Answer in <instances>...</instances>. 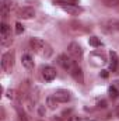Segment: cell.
<instances>
[{
  "label": "cell",
  "instance_id": "obj_1",
  "mask_svg": "<svg viewBox=\"0 0 119 121\" xmlns=\"http://www.w3.org/2000/svg\"><path fill=\"white\" fill-rule=\"evenodd\" d=\"M30 45H31V48L34 49V52L38 54L42 58H49L53 54L52 47L48 42H45L44 39H41V38H31Z\"/></svg>",
  "mask_w": 119,
  "mask_h": 121
},
{
  "label": "cell",
  "instance_id": "obj_2",
  "mask_svg": "<svg viewBox=\"0 0 119 121\" xmlns=\"http://www.w3.org/2000/svg\"><path fill=\"white\" fill-rule=\"evenodd\" d=\"M14 66V52L13 51H8L6 54H3L1 56V68L4 72H11Z\"/></svg>",
  "mask_w": 119,
  "mask_h": 121
},
{
  "label": "cell",
  "instance_id": "obj_3",
  "mask_svg": "<svg viewBox=\"0 0 119 121\" xmlns=\"http://www.w3.org/2000/svg\"><path fill=\"white\" fill-rule=\"evenodd\" d=\"M0 37H1V45L3 47H7V45H10L11 44V41H13V38H11V28L6 24V23H1V26H0Z\"/></svg>",
  "mask_w": 119,
  "mask_h": 121
},
{
  "label": "cell",
  "instance_id": "obj_4",
  "mask_svg": "<svg viewBox=\"0 0 119 121\" xmlns=\"http://www.w3.org/2000/svg\"><path fill=\"white\" fill-rule=\"evenodd\" d=\"M58 62H59V65L63 68V69H66L67 72H70L77 63H76V59H73V58H70V56H67L66 54H63V55H59V58H58Z\"/></svg>",
  "mask_w": 119,
  "mask_h": 121
},
{
  "label": "cell",
  "instance_id": "obj_5",
  "mask_svg": "<svg viewBox=\"0 0 119 121\" xmlns=\"http://www.w3.org/2000/svg\"><path fill=\"white\" fill-rule=\"evenodd\" d=\"M16 7H17L16 0H3V3H1V16H3V18H6Z\"/></svg>",
  "mask_w": 119,
  "mask_h": 121
},
{
  "label": "cell",
  "instance_id": "obj_6",
  "mask_svg": "<svg viewBox=\"0 0 119 121\" xmlns=\"http://www.w3.org/2000/svg\"><path fill=\"white\" fill-rule=\"evenodd\" d=\"M67 51H69V54L73 59H81V56H83V48L77 42H71L69 45Z\"/></svg>",
  "mask_w": 119,
  "mask_h": 121
},
{
  "label": "cell",
  "instance_id": "obj_7",
  "mask_svg": "<svg viewBox=\"0 0 119 121\" xmlns=\"http://www.w3.org/2000/svg\"><path fill=\"white\" fill-rule=\"evenodd\" d=\"M60 6H62V9H63L66 13H69V14H71V16H79V14H81V13H83V9H81L79 4H69V3H62Z\"/></svg>",
  "mask_w": 119,
  "mask_h": 121
},
{
  "label": "cell",
  "instance_id": "obj_8",
  "mask_svg": "<svg viewBox=\"0 0 119 121\" xmlns=\"http://www.w3.org/2000/svg\"><path fill=\"white\" fill-rule=\"evenodd\" d=\"M34 16H35L34 9H32V7H28V6H25V7H20V9L17 10V17H18V18L28 20V18H32Z\"/></svg>",
  "mask_w": 119,
  "mask_h": 121
},
{
  "label": "cell",
  "instance_id": "obj_9",
  "mask_svg": "<svg viewBox=\"0 0 119 121\" xmlns=\"http://www.w3.org/2000/svg\"><path fill=\"white\" fill-rule=\"evenodd\" d=\"M41 70H42L44 79L48 80V82H51V80H53V79L56 78V69H55L53 66H42Z\"/></svg>",
  "mask_w": 119,
  "mask_h": 121
},
{
  "label": "cell",
  "instance_id": "obj_10",
  "mask_svg": "<svg viewBox=\"0 0 119 121\" xmlns=\"http://www.w3.org/2000/svg\"><path fill=\"white\" fill-rule=\"evenodd\" d=\"M70 75H71V78L77 82V83H80V85H83L84 83V75H83V70H81V68L79 66V65H76L70 72H69Z\"/></svg>",
  "mask_w": 119,
  "mask_h": 121
},
{
  "label": "cell",
  "instance_id": "obj_11",
  "mask_svg": "<svg viewBox=\"0 0 119 121\" xmlns=\"http://www.w3.org/2000/svg\"><path fill=\"white\" fill-rule=\"evenodd\" d=\"M53 97L59 101V103H67L70 99H71V96H70V93L67 90H63V89H59V90L55 91V94H53Z\"/></svg>",
  "mask_w": 119,
  "mask_h": 121
},
{
  "label": "cell",
  "instance_id": "obj_12",
  "mask_svg": "<svg viewBox=\"0 0 119 121\" xmlns=\"http://www.w3.org/2000/svg\"><path fill=\"white\" fill-rule=\"evenodd\" d=\"M21 62H23V66L25 68V69H28V70H32L34 69V59H32V56H31L30 54H24L23 55V58H21Z\"/></svg>",
  "mask_w": 119,
  "mask_h": 121
},
{
  "label": "cell",
  "instance_id": "obj_13",
  "mask_svg": "<svg viewBox=\"0 0 119 121\" xmlns=\"http://www.w3.org/2000/svg\"><path fill=\"white\" fill-rule=\"evenodd\" d=\"M118 63H119V59H118L116 52L111 51V52H109V68H111L112 72H115V70L118 69Z\"/></svg>",
  "mask_w": 119,
  "mask_h": 121
},
{
  "label": "cell",
  "instance_id": "obj_14",
  "mask_svg": "<svg viewBox=\"0 0 119 121\" xmlns=\"http://www.w3.org/2000/svg\"><path fill=\"white\" fill-rule=\"evenodd\" d=\"M58 103H59V101H58L53 96H51V97H48V99H46V104H48V107H49L51 110H55V108H56V106H58Z\"/></svg>",
  "mask_w": 119,
  "mask_h": 121
},
{
  "label": "cell",
  "instance_id": "obj_15",
  "mask_svg": "<svg viewBox=\"0 0 119 121\" xmlns=\"http://www.w3.org/2000/svg\"><path fill=\"white\" fill-rule=\"evenodd\" d=\"M88 44L91 45V47H94V48H97V47H101V41H99L97 37H90Z\"/></svg>",
  "mask_w": 119,
  "mask_h": 121
},
{
  "label": "cell",
  "instance_id": "obj_16",
  "mask_svg": "<svg viewBox=\"0 0 119 121\" xmlns=\"http://www.w3.org/2000/svg\"><path fill=\"white\" fill-rule=\"evenodd\" d=\"M108 94H109V97H112V99H116L119 96V91L114 87V86H109V89H108Z\"/></svg>",
  "mask_w": 119,
  "mask_h": 121
},
{
  "label": "cell",
  "instance_id": "obj_17",
  "mask_svg": "<svg viewBox=\"0 0 119 121\" xmlns=\"http://www.w3.org/2000/svg\"><path fill=\"white\" fill-rule=\"evenodd\" d=\"M17 111H18V118H20V121H28V117H27V114L24 113V110L21 111V108L17 107Z\"/></svg>",
  "mask_w": 119,
  "mask_h": 121
},
{
  "label": "cell",
  "instance_id": "obj_18",
  "mask_svg": "<svg viewBox=\"0 0 119 121\" xmlns=\"http://www.w3.org/2000/svg\"><path fill=\"white\" fill-rule=\"evenodd\" d=\"M108 7H115V6H118L119 4V0H102Z\"/></svg>",
  "mask_w": 119,
  "mask_h": 121
},
{
  "label": "cell",
  "instance_id": "obj_19",
  "mask_svg": "<svg viewBox=\"0 0 119 121\" xmlns=\"http://www.w3.org/2000/svg\"><path fill=\"white\" fill-rule=\"evenodd\" d=\"M23 31H24V27H23L20 23H17V24H16V34H21Z\"/></svg>",
  "mask_w": 119,
  "mask_h": 121
},
{
  "label": "cell",
  "instance_id": "obj_20",
  "mask_svg": "<svg viewBox=\"0 0 119 121\" xmlns=\"http://www.w3.org/2000/svg\"><path fill=\"white\" fill-rule=\"evenodd\" d=\"M7 97H8V99H14V97H16V91L14 90H7Z\"/></svg>",
  "mask_w": 119,
  "mask_h": 121
},
{
  "label": "cell",
  "instance_id": "obj_21",
  "mask_svg": "<svg viewBox=\"0 0 119 121\" xmlns=\"http://www.w3.org/2000/svg\"><path fill=\"white\" fill-rule=\"evenodd\" d=\"M98 107H101V108H105V107H107V101H104V100L98 101Z\"/></svg>",
  "mask_w": 119,
  "mask_h": 121
},
{
  "label": "cell",
  "instance_id": "obj_22",
  "mask_svg": "<svg viewBox=\"0 0 119 121\" xmlns=\"http://www.w3.org/2000/svg\"><path fill=\"white\" fill-rule=\"evenodd\" d=\"M69 121H81V118L77 117V116H71V117L69 118Z\"/></svg>",
  "mask_w": 119,
  "mask_h": 121
},
{
  "label": "cell",
  "instance_id": "obj_23",
  "mask_svg": "<svg viewBox=\"0 0 119 121\" xmlns=\"http://www.w3.org/2000/svg\"><path fill=\"white\" fill-rule=\"evenodd\" d=\"M79 1L80 0H67L66 3H69V4H79Z\"/></svg>",
  "mask_w": 119,
  "mask_h": 121
},
{
  "label": "cell",
  "instance_id": "obj_24",
  "mask_svg": "<svg viewBox=\"0 0 119 121\" xmlns=\"http://www.w3.org/2000/svg\"><path fill=\"white\" fill-rule=\"evenodd\" d=\"M112 86H114V87H115V89H116V90L119 91V80H116V82H114V83H112Z\"/></svg>",
  "mask_w": 119,
  "mask_h": 121
},
{
  "label": "cell",
  "instance_id": "obj_25",
  "mask_svg": "<svg viewBox=\"0 0 119 121\" xmlns=\"http://www.w3.org/2000/svg\"><path fill=\"white\" fill-rule=\"evenodd\" d=\"M101 76L102 78H108V70H101Z\"/></svg>",
  "mask_w": 119,
  "mask_h": 121
},
{
  "label": "cell",
  "instance_id": "obj_26",
  "mask_svg": "<svg viewBox=\"0 0 119 121\" xmlns=\"http://www.w3.org/2000/svg\"><path fill=\"white\" fill-rule=\"evenodd\" d=\"M115 113H116V117L119 118V104L116 106V108H115Z\"/></svg>",
  "mask_w": 119,
  "mask_h": 121
},
{
  "label": "cell",
  "instance_id": "obj_27",
  "mask_svg": "<svg viewBox=\"0 0 119 121\" xmlns=\"http://www.w3.org/2000/svg\"><path fill=\"white\" fill-rule=\"evenodd\" d=\"M118 27H119V23H118Z\"/></svg>",
  "mask_w": 119,
  "mask_h": 121
}]
</instances>
